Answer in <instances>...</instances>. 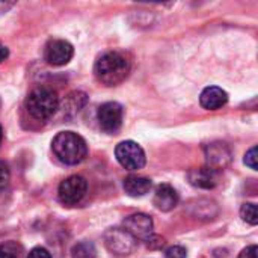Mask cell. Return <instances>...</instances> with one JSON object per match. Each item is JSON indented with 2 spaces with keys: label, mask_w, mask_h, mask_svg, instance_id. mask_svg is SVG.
<instances>
[{
  "label": "cell",
  "mask_w": 258,
  "mask_h": 258,
  "mask_svg": "<svg viewBox=\"0 0 258 258\" xmlns=\"http://www.w3.org/2000/svg\"><path fill=\"white\" fill-rule=\"evenodd\" d=\"M132 70L130 57L116 50H110L98 56L94 65V74L97 80L106 86H116L127 79Z\"/></svg>",
  "instance_id": "1"
},
{
  "label": "cell",
  "mask_w": 258,
  "mask_h": 258,
  "mask_svg": "<svg viewBox=\"0 0 258 258\" xmlns=\"http://www.w3.org/2000/svg\"><path fill=\"white\" fill-rule=\"evenodd\" d=\"M54 156L65 165H79L88 154L86 141L74 132H60L51 141Z\"/></svg>",
  "instance_id": "2"
},
{
  "label": "cell",
  "mask_w": 258,
  "mask_h": 258,
  "mask_svg": "<svg viewBox=\"0 0 258 258\" xmlns=\"http://www.w3.org/2000/svg\"><path fill=\"white\" fill-rule=\"evenodd\" d=\"M57 107H59L57 92L48 86H38L32 89L26 98L27 113L38 121H45L51 118L56 113Z\"/></svg>",
  "instance_id": "3"
},
{
  "label": "cell",
  "mask_w": 258,
  "mask_h": 258,
  "mask_svg": "<svg viewBox=\"0 0 258 258\" xmlns=\"http://www.w3.org/2000/svg\"><path fill=\"white\" fill-rule=\"evenodd\" d=\"M115 157L119 162V165L128 171L142 169L147 162L144 148L135 141L119 142L115 148Z\"/></svg>",
  "instance_id": "4"
},
{
  "label": "cell",
  "mask_w": 258,
  "mask_h": 258,
  "mask_svg": "<svg viewBox=\"0 0 258 258\" xmlns=\"http://www.w3.org/2000/svg\"><path fill=\"white\" fill-rule=\"evenodd\" d=\"M122 118H124V109L116 101H107L98 107L97 121L104 133L109 135L116 133L122 125Z\"/></svg>",
  "instance_id": "5"
},
{
  "label": "cell",
  "mask_w": 258,
  "mask_h": 258,
  "mask_svg": "<svg viewBox=\"0 0 258 258\" xmlns=\"http://www.w3.org/2000/svg\"><path fill=\"white\" fill-rule=\"evenodd\" d=\"M104 245L113 255L124 257L135 249L136 239L124 228H109L104 233Z\"/></svg>",
  "instance_id": "6"
},
{
  "label": "cell",
  "mask_w": 258,
  "mask_h": 258,
  "mask_svg": "<svg viewBox=\"0 0 258 258\" xmlns=\"http://www.w3.org/2000/svg\"><path fill=\"white\" fill-rule=\"evenodd\" d=\"M86 190H88L86 180L80 175H71L59 184L57 195L62 204L76 206L83 200V197L86 195Z\"/></svg>",
  "instance_id": "7"
},
{
  "label": "cell",
  "mask_w": 258,
  "mask_h": 258,
  "mask_svg": "<svg viewBox=\"0 0 258 258\" xmlns=\"http://www.w3.org/2000/svg\"><path fill=\"white\" fill-rule=\"evenodd\" d=\"M74 47L65 39H51L44 50V59L53 67H62L73 59Z\"/></svg>",
  "instance_id": "8"
},
{
  "label": "cell",
  "mask_w": 258,
  "mask_h": 258,
  "mask_svg": "<svg viewBox=\"0 0 258 258\" xmlns=\"http://www.w3.org/2000/svg\"><path fill=\"white\" fill-rule=\"evenodd\" d=\"M124 230L132 234L135 239H139V240H147L153 236V228H154V224H153V219L148 216V215H144V213H135V215H130L124 219V224H122Z\"/></svg>",
  "instance_id": "9"
},
{
  "label": "cell",
  "mask_w": 258,
  "mask_h": 258,
  "mask_svg": "<svg viewBox=\"0 0 258 258\" xmlns=\"http://www.w3.org/2000/svg\"><path fill=\"white\" fill-rule=\"evenodd\" d=\"M187 178H189V183L195 187L213 189L221 183V171L210 168V166L195 168L189 171Z\"/></svg>",
  "instance_id": "10"
},
{
  "label": "cell",
  "mask_w": 258,
  "mask_h": 258,
  "mask_svg": "<svg viewBox=\"0 0 258 258\" xmlns=\"http://www.w3.org/2000/svg\"><path fill=\"white\" fill-rule=\"evenodd\" d=\"M207 166L221 171L231 162V150L224 142H212L206 147Z\"/></svg>",
  "instance_id": "11"
},
{
  "label": "cell",
  "mask_w": 258,
  "mask_h": 258,
  "mask_svg": "<svg viewBox=\"0 0 258 258\" xmlns=\"http://www.w3.org/2000/svg\"><path fill=\"white\" fill-rule=\"evenodd\" d=\"M177 204H178L177 190L166 183L159 184L154 192V206L162 212H171L172 209H175Z\"/></svg>",
  "instance_id": "12"
},
{
  "label": "cell",
  "mask_w": 258,
  "mask_h": 258,
  "mask_svg": "<svg viewBox=\"0 0 258 258\" xmlns=\"http://www.w3.org/2000/svg\"><path fill=\"white\" fill-rule=\"evenodd\" d=\"M228 101V94L219 86H209L201 92L200 103L207 110H216L225 106Z\"/></svg>",
  "instance_id": "13"
},
{
  "label": "cell",
  "mask_w": 258,
  "mask_h": 258,
  "mask_svg": "<svg viewBox=\"0 0 258 258\" xmlns=\"http://www.w3.org/2000/svg\"><path fill=\"white\" fill-rule=\"evenodd\" d=\"M153 183L147 177H139V175H130L124 180V190L128 197L138 198L144 197L150 192Z\"/></svg>",
  "instance_id": "14"
},
{
  "label": "cell",
  "mask_w": 258,
  "mask_h": 258,
  "mask_svg": "<svg viewBox=\"0 0 258 258\" xmlns=\"http://www.w3.org/2000/svg\"><path fill=\"white\" fill-rule=\"evenodd\" d=\"M88 101V95L85 92H80V91H76V92H71L67 98H65V104H63V109H65V113L68 115H74L76 112H79Z\"/></svg>",
  "instance_id": "15"
},
{
  "label": "cell",
  "mask_w": 258,
  "mask_h": 258,
  "mask_svg": "<svg viewBox=\"0 0 258 258\" xmlns=\"http://www.w3.org/2000/svg\"><path fill=\"white\" fill-rule=\"evenodd\" d=\"M95 254H97V251H95L94 243L88 242V240L76 243L71 249L73 258H95Z\"/></svg>",
  "instance_id": "16"
},
{
  "label": "cell",
  "mask_w": 258,
  "mask_h": 258,
  "mask_svg": "<svg viewBox=\"0 0 258 258\" xmlns=\"http://www.w3.org/2000/svg\"><path fill=\"white\" fill-rule=\"evenodd\" d=\"M240 216L245 222H248L249 225H257L258 224V215H257V206L254 203H246L240 207Z\"/></svg>",
  "instance_id": "17"
},
{
  "label": "cell",
  "mask_w": 258,
  "mask_h": 258,
  "mask_svg": "<svg viewBox=\"0 0 258 258\" xmlns=\"http://www.w3.org/2000/svg\"><path fill=\"white\" fill-rule=\"evenodd\" d=\"M21 248L14 242H6L0 245V258H20Z\"/></svg>",
  "instance_id": "18"
},
{
  "label": "cell",
  "mask_w": 258,
  "mask_h": 258,
  "mask_svg": "<svg viewBox=\"0 0 258 258\" xmlns=\"http://www.w3.org/2000/svg\"><path fill=\"white\" fill-rule=\"evenodd\" d=\"M165 257L166 258H186L187 257V251H186L183 246H180V245H174V246H171V248H168V249H166V252H165Z\"/></svg>",
  "instance_id": "19"
},
{
  "label": "cell",
  "mask_w": 258,
  "mask_h": 258,
  "mask_svg": "<svg viewBox=\"0 0 258 258\" xmlns=\"http://www.w3.org/2000/svg\"><path fill=\"white\" fill-rule=\"evenodd\" d=\"M257 157H258L257 147H252V148L246 153V156H245V165H246V166H249L251 169L257 171V168H258Z\"/></svg>",
  "instance_id": "20"
},
{
  "label": "cell",
  "mask_w": 258,
  "mask_h": 258,
  "mask_svg": "<svg viewBox=\"0 0 258 258\" xmlns=\"http://www.w3.org/2000/svg\"><path fill=\"white\" fill-rule=\"evenodd\" d=\"M9 178H11V172H9V166L0 160V190L5 189L9 183Z\"/></svg>",
  "instance_id": "21"
},
{
  "label": "cell",
  "mask_w": 258,
  "mask_h": 258,
  "mask_svg": "<svg viewBox=\"0 0 258 258\" xmlns=\"http://www.w3.org/2000/svg\"><path fill=\"white\" fill-rule=\"evenodd\" d=\"M27 258H51V255H50V252H48L45 248L36 246V248H33V249L29 252Z\"/></svg>",
  "instance_id": "22"
},
{
  "label": "cell",
  "mask_w": 258,
  "mask_h": 258,
  "mask_svg": "<svg viewBox=\"0 0 258 258\" xmlns=\"http://www.w3.org/2000/svg\"><path fill=\"white\" fill-rule=\"evenodd\" d=\"M258 248L257 245H251V246H246L237 258H257Z\"/></svg>",
  "instance_id": "23"
},
{
  "label": "cell",
  "mask_w": 258,
  "mask_h": 258,
  "mask_svg": "<svg viewBox=\"0 0 258 258\" xmlns=\"http://www.w3.org/2000/svg\"><path fill=\"white\" fill-rule=\"evenodd\" d=\"M145 242H148V246L151 248V249H154V248H160V246H163V239H160V237H157V236H151L150 239H147Z\"/></svg>",
  "instance_id": "24"
},
{
  "label": "cell",
  "mask_w": 258,
  "mask_h": 258,
  "mask_svg": "<svg viewBox=\"0 0 258 258\" xmlns=\"http://www.w3.org/2000/svg\"><path fill=\"white\" fill-rule=\"evenodd\" d=\"M8 56H9V50H8V47H6V45H3V44L0 42V63H2L3 60H6V59H8Z\"/></svg>",
  "instance_id": "25"
},
{
  "label": "cell",
  "mask_w": 258,
  "mask_h": 258,
  "mask_svg": "<svg viewBox=\"0 0 258 258\" xmlns=\"http://www.w3.org/2000/svg\"><path fill=\"white\" fill-rule=\"evenodd\" d=\"M12 5H14V3H3V2H0V12H5V11L9 9Z\"/></svg>",
  "instance_id": "26"
},
{
  "label": "cell",
  "mask_w": 258,
  "mask_h": 258,
  "mask_svg": "<svg viewBox=\"0 0 258 258\" xmlns=\"http://www.w3.org/2000/svg\"><path fill=\"white\" fill-rule=\"evenodd\" d=\"M2 139H3V128H2V125H0V144H2Z\"/></svg>",
  "instance_id": "27"
}]
</instances>
